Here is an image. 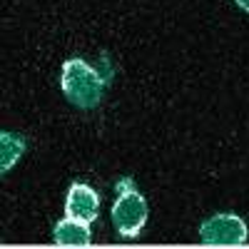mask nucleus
Wrapping results in <instances>:
<instances>
[{
  "label": "nucleus",
  "mask_w": 249,
  "mask_h": 249,
  "mask_svg": "<svg viewBox=\"0 0 249 249\" xmlns=\"http://www.w3.org/2000/svg\"><path fill=\"white\" fill-rule=\"evenodd\" d=\"M110 77H112V72L102 75L100 70L90 68L88 62L72 57V60H65V65H62V92H65V97L72 105L90 110V107L100 105Z\"/></svg>",
  "instance_id": "f257e3e1"
},
{
  "label": "nucleus",
  "mask_w": 249,
  "mask_h": 249,
  "mask_svg": "<svg viewBox=\"0 0 249 249\" xmlns=\"http://www.w3.org/2000/svg\"><path fill=\"white\" fill-rule=\"evenodd\" d=\"M112 222L122 237H137L147 222V202L137 192L130 177L117 182V199L112 207Z\"/></svg>",
  "instance_id": "f03ea898"
},
{
  "label": "nucleus",
  "mask_w": 249,
  "mask_h": 249,
  "mask_svg": "<svg viewBox=\"0 0 249 249\" xmlns=\"http://www.w3.org/2000/svg\"><path fill=\"white\" fill-rule=\"evenodd\" d=\"M199 237L210 247H239L247 242V224L237 214H214L202 222Z\"/></svg>",
  "instance_id": "7ed1b4c3"
},
{
  "label": "nucleus",
  "mask_w": 249,
  "mask_h": 249,
  "mask_svg": "<svg viewBox=\"0 0 249 249\" xmlns=\"http://www.w3.org/2000/svg\"><path fill=\"white\" fill-rule=\"evenodd\" d=\"M97 212H100V197L92 187L88 184H72L70 192H68V199H65V214L70 219H77V222H95L97 219Z\"/></svg>",
  "instance_id": "20e7f679"
},
{
  "label": "nucleus",
  "mask_w": 249,
  "mask_h": 249,
  "mask_svg": "<svg viewBox=\"0 0 249 249\" xmlns=\"http://www.w3.org/2000/svg\"><path fill=\"white\" fill-rule=\"evenodd\" d=\"M92 242L90 230L85 222H77V219H62L55 227V244L57 247H88Z\"/></svg>",
  "instance_id": "39448f33"
},
{
  "label": "nucleus",
  "mask_w": 249,
  "mask_h": 249,
  "mask_svg": "<svg viewBox=\"0 0 249 249\" xmlns=\"http://www.w3.org/2000/svg\"><path fill=\"white\" fill-rule=\"evenodd\" d=\"M25 152V140L20 135H13V132H3V137H0V170L8 172L13 164L23 157Z\"/></svg>",
  "instance_id": "423d86ee"
},
{
  "label": "nucleus",
  "mask_w": 249,
  "mask_h": 249,
  "mask_svg": "<svg viewBox=\"0 0 249 249\" xmlns=\"http://www.w3.org/2000/svg\"><path fill=\"white\" fill-rule=\"evenodd\" d=\"M234 3H237L242 10H247V13H249V0H234Z\"/></svg>",
  "instance_id": "0eeeda50"
}]
</instances>
